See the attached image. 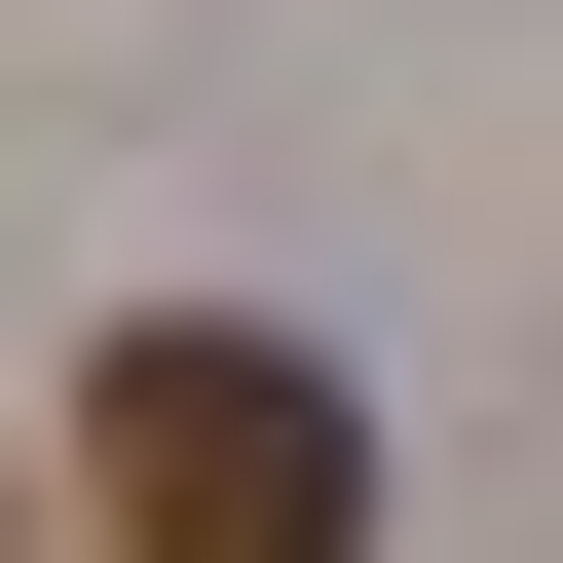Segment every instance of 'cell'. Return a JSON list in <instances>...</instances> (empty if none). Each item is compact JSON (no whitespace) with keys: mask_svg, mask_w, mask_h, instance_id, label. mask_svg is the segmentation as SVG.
Here are the masks:
<instances>
[{"mask_svg":"<svg viewBox=\"0 0 563 563\" xmlns=\"http://www.w3.org/2000/svg\"><path fill=\"white\" fill-rule=\"evenodd\" d=\"M76 488H113L151 563H376V413L263 339V301H151V339L76 376Z\"/></svg>","mask_w":563,"mask_h":563,"instance_id":"1","label":"cell"}]
</instances>
